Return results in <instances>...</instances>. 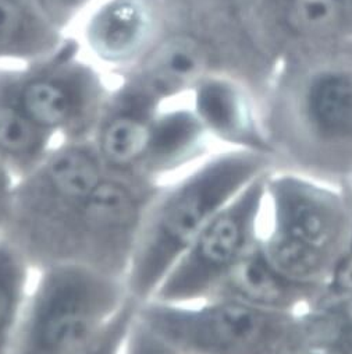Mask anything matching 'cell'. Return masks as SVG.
I'll return each mask as SVG.
<instances>
[{"label":"cell","mask_w":352,"mask_h":354,"mask_svg":"<svg viewBox=\"0 0 352 354\" xmlns=\"http://www.w3.org/2000/svg\"><path fill=\"white\" fill-rule=\"evenodd\" d=\"M63 38L32 0H0V59L28 63L55 50Z\"/></svg>","instance_id":"cell-18"},{"label":"cell","mask_w":352,"mask_h":354,"mask_svg":"<svg viewBox=\"0 0 352 354\" xmlns=\"http://www.w3.org/2000/svg\"><path fill=\"white\" fill-rule=\"evenodd\" d=\"M260 245L279 272L300 285L319 290L334 263L330 255L273 229L260 237Z\"/></svg>","instance_id":"cell-20"},{"label":"cell","mask_w":352,"mask_h":354,"mask_svg":"<svg viewBox=\"0 0 352 354\" xmlns=\"http://www.w3.org/2000/svg\"><path fill=\"white\" fill-rule=\"evenodd\" d=\"M252 5L280 60L352 37V21L341 0H252Z\"/></svg>","instance_id":"cell-13"},{"label":"cell","mask_w":352,"mask_h":354,"mask_svg":"<svg viewBox=\"0 0 352 354\" xmlns=\"http://www.w3.org/2000/svg\"><path fill=\"white\" fill-rule=\"evenodd\" d=\"M269 173L257 177L217 211L174 262L150 300L191 304L206 300L216 290L260 239L259 222L266 205Z\"/></svg>","instance_id":"cell-8"},{"label":"cell","mask_w":352,"mask_h":354,"mask_svg":"<svg viewBox=\"0 0 352 354\" xmlns=\"http://www.w3.org/2000/svg\"><path fill=\"white\" fill-rule=\"evenodd\" d=\"M346 186H348V187H349V190H351V192H352V180H351V182H349V183H346Z\"/></svg>","instance_id":"cell-29"},{"label":"cell","mask_w":352,"mask_h":354,"mask_svg":"<svg viewBox=\"0 0 352 354\" xmlns=\"http://www.w3.org/2000/svg\"><path fill=\"white\" fill-rule=\"evenodd\" d=\"M265 189L271 229L337 258L352 225V205L345 186L273 170L266 177Z\"/></svg>","instance_id":"cell-10"},{"label":"cell","mask_w":352,"mask_h":354,"mask_svg":"<svg viewBox=\"0 0 352 354\" xmlns=\"http://www.w3.org/2000/svg\"><path fill=\"white\" fill-rule=\"evenodd\" d=\"M162 15L163 0H108L85 27L86 44L119 75L152 49Z\"/></svg>","instance_id":"cell-12"},{"label":"cell","mask_w":352,"mask_h":354,"mask_svg":"<svg viewBox=\"0 0 352 354\" xmlns=\"http://www.w3.org/2000/svg\"><path fill=\"white\" fill-rule=\"evenodd\" d=\"M32 2L46 21L63 32L75 16L92 0H32Z\"/></svg>","instance_id":"cell-25"},{"label":"cell","mask_w":352,"mask_h":354,"mask_svg":"<svg viewBox=\"0 0 352 354\" xmlns=\"http://www.w3.org/2000/svg\"><path fill=\"white\" fill-rule=\"evenodd\" d=\"M275 170L268 153L227 148L205 158L188 174L162 186L150 204L126 277L128 296L149 301L174 262L231 198Z\"/></svg>","instance_id":"cell-3"},{"label":"cell","mask_w":352,"mask_h":354,"mask_svg":"<svg viewBox=\"0 0 352 354\" xmlns=\"http://www.w3.org/2000/svg\"><path fill=\"white\" fill-rule=\"evenodd\" d=\"M78 52L75 39L63 38L46 56L14 70L16 97L24 112L63 140H90L110 94Z\"/></svg>","instance_id":"cell-9"},{"label":"cell","mask_w":352,"mask_h":354,"mask_svg":"<svg viewBox=\"0 0 352 354\" xmlns=\"http://www.w3.org/2000/svg\"><path fill=\"white\" fill-rule=\"evenodd\" d=\"M53 137L19 104L14 70L0 68V162L20 179L48 155Z\"/></svg>","instance_id":"cell-17"},{"label":"cell","mask_w":352,"mask_h":354,"mask_svg":"<svg viewBox=\"0 0 352 354\" xmlns=\"http://www.w3.org/2000/svg\"><path fill=\"white\" fill-rule=\"evenodd\" d=\"M166 105L127 80L110 91L90 138L109 171L144 177L141 170L150 133Z\"/></svg>","instance_id":"cell-11"},{"label":"cell","mask_w":352,"mask_h":354,"mask_svg":"<svg viewBox=\"0 0 352 354\" xmlns=\"http://www.w3.org/2000/svg\"><path fill=\"white\" fill-rule=\"evenodd\" d=\"M311 348L352 354V295L319 301L302 311Z\"/></svg>","instance_id":"cell-21"},{"label":"cell","mask_w":352,"mask_h":354,"mask_svg":"<svg viewBox=\"0 0 352 354\" xmlns=\"http://www.w3.org/2000/svg\"><path fill=\"white\" fill-rule=\"evenodd\" d=\"M279 63L252 0H163L156 42L119 77L163 104L187 98L204 80L227 78L242 85L259 109Z\"/></svg>","instance_id":"cell-2"},{"label":"cell","mask_w":352,"mask_h":354,"mask_svg":"<svg viewBox=\"0 0 352 354\" xmlns=\"http://www.w3.org/2000/svg\"><path fill=\"white\" fill-rule=\"evenodd\" d=\"M162 186L108 170L79 208L52 263H78L126 282L148 209Z\"/></svg>","instance_id":"cell-7"},{"label":"cell","mask_w":352,"mask_h":354,"mask_svg":"<svg viewBox=\"0 0 352 354\" xmlns=\"http://www.w3.org/2000/svg\"><path fill=\"white\" fill-rule=\"evenodd\" d=\"M187 98L211 137L230 148L269 155L259 124L257 104L242 85L227 78H209L199 82Z\"/></svg>","instance_id":"cell-15"},{"label":"cell","mask_w":352,"mask_h":354,"mask_svg":"<svg viewBox=\"0 0 352 354\" xmlns=\"http://www.w3.org/2000/svg\"><path fill=\"white\" fill-rule=\"evenodd\" d=\"M300 354H330L327 351H323V350H319V348H308Z\"/></svg>","instance_id":"cell-28"},{"label":"cell","mask_w":352,"mask_h":354,"mask_svg":"<svg viewBox=\"0 0 352 354\" xmlns=\"http://www.w3.org/2000/svg\"><path fill=\"white\" fill-rule=\"evenodd\" d=\"M209 138L191 104L175 108L166 105L155 120L142 163V176L160 182L163 174L198 160Z\"/></svg>","instance_id":"cell-16"},{"label":"cell","mask_w":352,"mask_h":354,"mask_svg":"<svg viewBox=\"0 0 352 354\" xmlns=\"http://www.w3.org/2000/svg\"><path fill=\"white\" fill-rule=\"evenodd\" d=\"M257 113L275 170L349 183L352 37L284 56Z\"/></svg>","instance_id":"cell-1"},{"label":"cell","mask_w":352,"mask_h":354,"mask_svg":"<svg viewBox=\"0 0 352 354\" xmlns=\"http://www.w3.org/2000/svg\"><path fill=\"white\" fill-rule=\"evenodd\" d=\"M352 205V192L346 185H344ZM346 295H352V225L348 234V239L341 248L340 254L334 259L330 274L320 289V293L315 303L326 301L330 299L342 297ZM313 303V304H315Z\"/></svg>","instance_id":"cell-23"},{"label":"cell","mask_w":352,"mask_h":354,"mask_svg":"<svg viewBox=\"0 0 352 354\" xmlns=\"http://www.w3.org/2000/svg\"><path fill=\"white\" fill-rule=\"evenodd\" d=\"M37 271L10 354H78L130 299L124 281L78 263Z\"/></svg>","instance_id":"cell-4"},{"label":"cell","mask_w":352,"mask_h":354,"mask_svg":"<svg viewBox=\"0 0 352 354\" xmlns=\"http://www.w3.org/2000/svg\"><path fill=\"white\" fill-rule=\"evenodd\" d=\"M319 293V289L300 285L279 272L263 252L259 239L208 299L230 300L273 313L298 314L311 307Z\"/></svg>","instance_id":"cell-14"},{"label":"cell","mask_w":352,"mask_h":354,"mask_svg":"<svg viewBox=\"0 0 352 354\" xmlns=\"http://www.w3.org/2000/svg\"><path fill=\"white\" fill-rule=\"evenodd\" d=\"M191 304L149 300L138 318L180 354H300L311 348L302 313L284 314L208 299Z\"/></svg>","instance_id":"cell-6"},{"label":"cell","mask_w":352,"mask_h":354,"mask_svg":"<svg viewBox=\"0 0 352 354\" xmlns=\"http://www.w3.org/2000/svg\"><path fill=\"white\" fill-rule=\"evenodd\" d=\"M16 182L13 173L0 162V234L3 233L10 215Z\"/></svg>","instance_id":"cell-26"},{"label":"cell","mask_w":352,"mask_h":354,"mask_svg":"<svg viewBox=\"0 0 352 354\" xmlns=\"http://www.w3.org/2000/svg\"><path fill=\"white\" fill-rule=\"evenodd\" d=\"M341 3H342L345 12L348 13V16H349V19L352 21V0H341Z\"/></svg>","instance_id":"cell-27"},{"label":"cell","mask_w":352,"mask_h":354,"mask_svg":"<svg viewBox=\"0 0 352 354\" xmlns=\"http://www.w3.org/2000/svg\"><path fill=\"white\" fill-rule=\"evenodd\" d=\"M121 354H180L137 318L130 329Z\"/></svg>","instance_id":"cell-24"},{"label":"cell","mask_w":352,"mask_h":354,"mask_svg":"<svg viewBox=\"0 0 352 354\" xmlns=\"http://www.w3.org/2000/svg\"><path fill=\"white\" fill-rule=\"evenodd\" d=\"M32 270L26 254L6 236L0 234V354H10L30 293Z\"/></svg>","instance_id":"cell-19"},{"label":"cell","mask_w":352,"mask_h":354,"mask_svg":"<svg viewBox=\"0 0 352 354\" xmlns=\"http://www.w3.org/2000/svg\"><path fill=\"white\" fill-rule=\"evenodd\" d=\"M108 169L91 140H63L17 179L3 230L34 270L52 263L59 245Z\"/></svg>","instance_id":"cell-5"},{"label":"cell","mask_w":352,"mask_h":354,"mask_svg":"<svg viewBox=\"0 0 352 354\" xmlns=\"http://www.w3.org/2000/svg\"><path fill=\"white\" fill-rule=\"evenodd\" d=\"M139 304L131 297L121 306L98 336L78 354H121Z\"/></svg>","instance_id":"cell-22"}]
</instances>
